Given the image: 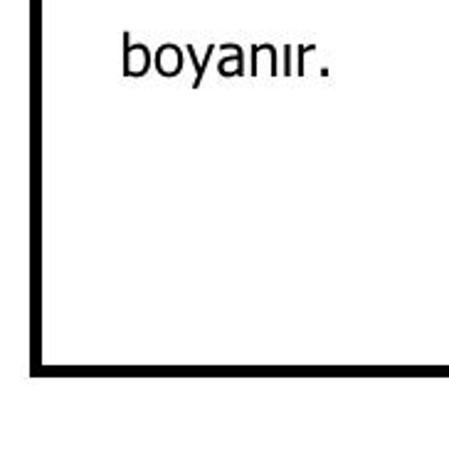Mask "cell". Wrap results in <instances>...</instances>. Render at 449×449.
Returning <instances> with one entry per match:
<instances>
[{
  "label": "cell",
  "instance_id": "obj_3",
  "mask_svg": "<svg viewBox=\"0 0 449 449\" xmlns=\"http://www.w3.org/2000/svg\"><path fill=\"white\" fill-rule=\"evenodd\" d=\"M292 48H289V45H287V48H284V72H282V74H296V72H294L292 70Z\"/></svg>",
  "mask_w": 449,
  "mask_h": 449
},
{
  "label": "cell",
  "instance_id": "obj_4",
  "mask_svg": "<svg viewBox=\"0 0 449 449\" xmlns=\"http://www.w3.org/2000/svg\"><path fill=\"white\" fill-rule=\"evenodd\" d=\"M296 52H299V67H296V74H306V72H304V70H306V67H304V52H306V48H299Z\"/></svg>",
  "mask_w": 449,
  "mask_h": 449
},
{
  "label": "cell",
  "instance_id": "obj_2",
  "mask_svg": "<svg viewBox=\"0 0 449 449\" xmlns=\"http://www.w3.org/2000/svg\"><path fill=\"white\" fill-rule=\"evenodd\" d=\"M185 52H188V60H193V65H195V72H198V77H195V82H193V87H195V89H198V87H200V82H203V74H205V70H208L210 55L215 52V45H210V48H208V52H205V60H203V62H200L198 57H195V48H193V45H188V50H185Z\"/></svg>",
  "mask_w": 449,
  "mask_h": 449
},
{
  "label": "cell",
  "instance_id": "obj_1",
  "mask_svg": "<svg viewBox=\"0 0 449 449\" xmlns=\"http://www.w3.org/2000/svg\"><path fill=\"white\" fill-rule=\"evenodd\" d=\"M156 67L163 77H175L183 67V55L178 45H161L156 52Z\"/></svg>",
  "mask_w": 449,
  "mask_h": 449
}]
</instances>
